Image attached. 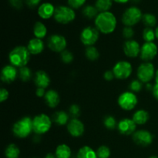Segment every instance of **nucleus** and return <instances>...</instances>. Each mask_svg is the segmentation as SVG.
<instances>
[{
    "mask_svg": "<svg viewBox=\"0 0 158 158\" xmlns=\"http://www.w3.org/2000/svg\"><path fill=\"white\" fill-rule=\"evenodd\" d=\"M155 82L157 84H158V69L156 71V74H155Z\"/></svg>",
    "mask_w": 158,
    "mask_h": 158,
    "instance_id": "obj_50",
    "label": "nucleus"
},
{
    "mask_svg": "<svg viewBox=\"0 0 158 158\" xmlns=\"http://www.w3.org/2000/svg\"><path fill=\"white\" fill-rule=\"evenodd\" d=\"M157 46L154 42H151V43L145 42L140 48V58L144 62H151L157 56Z\"/></svg>",
    "mask_w": 158,
    "mask_h": 158,
    "instance_id": "obj_12",
    "label": "nucleus"
},
{
    "mask_svg": "<svg viewBox=\"0 0 158 158\" xmlns=\"http://www.w3.org/2000/svg\"><path fill=\"white\" fill-rule=\"evenodd\" d=\"M56 7L50 2H43L40 4V6L38 7V12L39 16L43 19H49L54 16L55 13Z\"/></svg>",
    "mask_w": 158,
    "mask_h": 158,
    "instance_id": "obj_18",
    "label": "nucleus"
},
{
    "mask_svg": "<svg viewBox=\"0 0 158 158\" xmlns=\"http://www.w3.org/2000/svg\"><path fill=\"white\" fill-rule=\"evenodd\" d=\"M46 91H45L44 88L37 87L36 90H35V95L38 97H44L46 95Z\"/></svg>",
    "mask_w": 158,
    "mask_h": 158,
    "instance_id": "obj_45",
    "label": "nucleus"
},
{
    "mask_svg": "<svg viewBox=\"0 0 158 158\" xmlns=\"http://www.w3.org/2000/svg\"><path fill=\"white\" fill-rule=\"evenodd\" d=\"M84 125L78 118L72 119L67 124V131L73 137H80L84 133Z\"/></svg>",
    "mask_w": 158,
    "mask_h": 158,
    "instance_id": "obj_16",
    "label": "nucleus"
},
{
    "mask_svg": "<svg viewBox=\"0 0 158 158\" xmlns=\"http://www.w3.org/2000/svg\"><path fill=\"white\" fill-rule=\"evenodd\" d=\"M140 48L139 43L136 40H127L123 44V52L125 55L130 58H136L140 53Z\"/></svg>",
    "mask_w": 158,
    "mask_h": 158,
    "instance_id": "obj_14",
    "label": "nucleus"
},
{
    "mask_svg": "<svg viewBox=\"0 0 158 158\" xmlns=\"http://www.w3.org/2000/svg\"><path fill=\"white\" fill-rule=\"evenodd\" d=\"M80 107L77 104H72L69 108V115L72 117V119L78 118L80 115Z\"/></svg>",
    "mask_w": 158,
    "mask_h": 158,
    "instance_id": "obj_38",
    "label": "nucleus"
},
{
    "mask_svg": "<svg viewBox=\"0 0 158 158\" xmlns=\"http://www.w3.org/2000/svg\"><path fill=\"white\" fill-rule=\"evenodd\" d=\"M97 154L98 158H109L110 157V149L107 146L102 145L97 150Z\"/></svg>",
    "mask_w": 158,
    "mask_h": 158,
    "instance_id": "obj_35",
    "label": "nucleus"
},
{
    "mask_svg": "<svg viewBox=\"0 0 158 158\" xmlns=\"http://www.w3.org/2000/svg\"><path fill=\"white\" fill-rule=\"evenodd\" d=\"M98 12V9L96 8V6H92V5H86L83 7V10H82V13H83V16L89 19H96V17L99 14Z\"/></svg>",
    "mask_w": 158,
    "mask_h": 158,
    "instance_id": "obj_27",
    "label": "nucleus"
},
{
    "mask_svg": "<svg viewBox=\"0 0 158 158\" xmlns=\"http://www.w3.org/2000/svg\"><path fill=\"white\" fill-rule=\"evenodd\" d=\"M77 158H98L97 152L89 146H83L77 152Z\"/></svg>",
    "mask_w": 158,
    "mask_h": 158,
    "instance_id": "obj_25",
    "label": "nucleus"
},
{
    "mask_svg": "<svg viewBox=\"0 0 158 158\" xmlns=\"http://www.w3.org/2000/svg\"><path fill=\"white\" fill-rule=\"evenodd\" d=\"M149 114L145 110H138L133 115V120L137 125H143L149 120Z\"/></svg>",
    "mask_w": 158,
    "mask_h": 158,
    "instance_id": "obj_22",
    "label": "nucleus"
},
{
    "mask_svg": "<svg viewBox=\"0 0 158 158\" xmlns=\"http://www.w3.org/2000/svg\"><path fill=\"white\" fill-rule=\"evenodd\" d=\"M142 11L137 6H131L123 12L121 17V21L125 26L133 27L142 21L143 18Z\"/></svg>",
    "mask_w": 158,
    "mask_h": 158,
    "instance_id": "obj_4",
    "label": "nucleus"
},
{
    "mask_svg": "<svg viewBox=\"0 0 158 158\" xmlns=\"http://www.w3.org/2000/svg\"><path fill=\"white\" fill-rule=\"evenodd\" d=\"M103 78L106 81H112L114 78H115V76H114V72L113 70H107L103 73Z\"/></svg>",
    "mask_w": 158,
    "mask_h": 158,
    "instance_id": "obj_44",
    "label": "nucleus"
},
{
    "mask_svg": "<svg viewBox=\"0 0 158 158\" xmlns=\"http://www.w3.org/2000/svg\"><path fill=\"white\" fill-rule=\"evenodd\" d=\"M154 135L150 131L145 130L136 131L133 134V140L137 145L147 147L151 145L154 140Z\"/></svg>",
    "mask_w": 158,
    "mask_h": 158,
    "instance_id": "obj_13",
    "label": "nucleus"
},
{
    "mask_svg": "<svg viewBox=\"0 0 158 158\" xmlns=\"http://www.w3.org/2000/svg\"><path fill=\"white\" fill-rule=\"evenodd\" d=\"M19 148L14 143L8 145L7 148L5 150V156L6 158H19Z\"/></svg>",
    "mask_w": 158,
    "mask_h": 158,
    "instance_id": "obj_29",
    "label": "nucleus"
},
{
    "mask_svg": "<svg viewBox=\"0 0 158 158\" xmlns=\"http://www.w3.org/2000/svg\"><path fill=\"white\" fill-rule=\"evenodd\" d=\"M129 88L131 89V92L133 93H139L142 89H143V83L140 80H133L130 83Z\"/></svg>",
    "mask_w": 158,
    "mask_h": 158,
    "instance_id": "obj_36",
    "label": "nucleus"
},
{
    "mask_svg": "<svg viewBox=\"0 0 158 158\" xmlns=\"http://www.w3.org/2000/svg\"><path fill=\"white\" fill-rule=\"evenodd\" d=\"M152 94L154 95V98L158 101V84L155 83V85L154 86V89H153Z\"/></svg>",
    "mask_w": 158,
    "mask_h": 158,
    "instance_id": "obj_46",
    "label": "nucleus"
},
{
    "mask_svg": "<svg viewBox=\"0 0 158 158\" xmlns=\"http://www.w3.org/2000/svg\"><path fill=\"white\" fill-rule=\"evenodd\" d=\"M85 56L90 61H96L100 57V52L95 46H87L85 50Z\"/></svg>",
    "mask_w": 158,
    "mask_h": 158,
    "instance_id": "obj_31",
    "label": "nucleus"
},
{
    "mask_svg": "<svg viewBox=\"0 0 158 158\" xmlns=\"http://www.w3.org/2000/svg\"><path fill=\"white\" fill-rule=\"evenodd\" d=\"M9 2L10 6L15 9H21L23 6V0H9Z\"/></svg>",
    "mask_w": 158,
    "mask_h": 158,
    "instance_id": "obj_41",
    "label": "nucleus"
},
{
    "mask_svg": "<svg viewBox=\"0 0 158 158\" xmlns=\"http://www.w3.org/2000/svg\"><path fill=\"white\" fill-rule=\"evenodd\" d=\"M69 115L63 110H60L56 112L52 116V120L54 123H56L59 126H64L69 123Z\"/></svg>",
    "mask_w": 158,
    "mask_h": 158,
    "instance_id": "obj_23",
    "label": "nucleus"
},
{
    "mask_svg": "<svg viewBox=\"0 0 158 158\" xmlns=\"http://www.w3.org/2000/svg\"><path fill=\"white\" fill-rule=\"evenodd\" d=\"M19 77V71L17 68L12 65H7L2 69L1 80L6 83H11L16 80Z\"/></svg>",
    "mask_w": 158,
    "mask_h": 158,
    "instance_id": "obj_17",
    "label": "nucleus"
},
{
    "mask_svg": "<svg viewBox=\"0 0 158 158\" xmlns=\"http://www.w3.org/2000/svg\"><path fill=\"white\" fill-rule=\"evenodd\" d=\"M117 103L120 107L123 110H132L138 103V99L137 95L131 91L123 92L119 96Z\"/></svg>",
    "mask_w": 158,
    "mask_h": 158,
    "instance_id": "obj_8",
    "label": "nucleus"
},
{
    "mask_svg": "<svg viewBox=\"0 0 158 158\" xmlns=\"http://www.w3.org/2000/svg\"><path fill=\"white\" fill-rule=\"evenodd\" d=\"M86 0H67L69 7L73 9H78L84 6Z\"/></svg>",
    "mask_w": 158,
    "mask_h": 158,
    "instance_id": "obj_39",
    "label": "nucleus"
},
{
    "mask_svg": "<svg viewBox=\"0 0 158 158\" xmlns=\"http://www.w3.org/2000/svg\"><path fill=\"white\" fill-rule=\"evenodd\" d=\"M142 22L146 27L153 28L157 25V20L155 15L152 13H145L143 15Z\"/></svg>",
    "mask_w": 158,
    "mask_h": 158,
    "instance_id": "obj_30",
    "label": "nucleus"
},
{
    "mask_svg": "<svg viewBox=\"0 0 158 158\" xmlns=\"http://www.w3.org/2000/svg\"><path fill=\"white\" fill-rule=\"evenodd\" d=\"M149 158H158V157H157V156H151Z\"/></svg>",
    "mask_w": 158,
    "mask_h": 158,
    "instance_id": "obj_53",
    "label": "nucleus"
},
{
    "mask_svg": "<svg viewBox=\"0 0 158 158\" xmlns=\"http://www.w3.org/2000/svg\"><path fill=\"white\" fill-rule=\"evenodd\" d=\"M32 77V70L27 66L19 68V77L23 82H28Z\"/></svg>",
    "mask_w": 158,
    "mask_h": 158,
    "instance_id": "obj_32",
    "label": "nucleus"
},
{
    "mask_svg": "<svg viewBox=\"0 0 158 158\" xmlns=\"http://www.w3.org/2000/svg\"><path fill=\"white\" fill-rule=\"evenodd\" d=\"M9 93L7 89H5V88H2L0 89V102L1 103H3L4 101L7 100L9 98Z\"/></svg>",
    "mask_w": 158,
    "mask_h": 158,
    "instance_id": "obj_43",
    "label": "nucleus"
},
{
    "mask_svg": "<svg viewBox=\"0 0 158 158\" xmlns=\"http://www.w3.org/2000/svg\"><path fill=\"white\" fill-rule=\"evenodd\" d=\"M114 0H96L95 6L100 12H108L113 6Z\"/></svg>",
    "mask_w": 158,
    "mask_h": 158,
    "instance_id": "obj_28",
    "label": "nucleus"
},
{
    "mask_svg": "<svg viewBox=\"0 0 158 158\" xmlns=\"http://www.w3.org/2000/svg\"><path fill=\"white\" fill-rule=\"evenodd\" d=\"M33 34L35 38L42 40L47 34V28L42 22H36L33 26Z\"/></svg>",
    "mask_w": 158,
    "mask_h": 158,
    "instance_id": "obj_26",
    "label": "nucleus"
},
{
    "mask_svg": "<svg viewBox=\"0 0 158 158\" xmlns=\"http://www.w3.org/2000/svg\"><path fill=\"white\" fill-rule=\"evenodd\" d=\"M55 155L57 158H70L72 155V151L68 145L62 143L56 149Z\"/></svg>",
    "mask_w": 158,
    "mask_h": 158,
    "instance_id": "obj_24",
    "label": "nucleus"
},
{
    "mask_svg": "<svg viewBox=\"0 0 158 158\" xmlns=\"http://www.w3.org/2000/svg\"><path fill=\"white\" fill-rule=\"evenodd\" d=\"M122 35L127 40H131L134 35V30L131 26H125L122 30Z\"/></svg>",
    "mask_w": 158,
    "mask_h": 158,
    "instance_id": "obj_40",
    "label": "nucleus"
},
{
    "mask_svg": "<svg viewBox=\"0 0 158 158\" xmlns=\"http://www.w3.org/2000/svg\"><path fill=\"white\" fill-rule=\"evenodd\" d=\"M33 131L32 119L29 117H24L14 123L12 133L18 138H26Z\"/></svg>",
    "mask_w": 158,
    "mask_h": 158,
    "instance_id": "obj_3",
    "label": "nucleus"
},
{
    "mask_svg": "<svg viewBox=\"0 0 158 158\" xmlns=\"http://www.w3.org/2000/svg\"><path fill=\"white\" fill-rule=\"evenodd\" d=\"M34 83L37 87L46 89L50 83V78L46 72L43 70H39L35 73Z\"/></svg>",
    "mask_w": 158,
    "mask_h": 158,
    "instance_id": "obj_19",
    "label": "nucleus"
},
{
    "mask_svg": "<svg viewBox=\"0 0 158 158\" xmlns=\"http://www.w3.org/2000/svg\"><path fill=\"white\" fill-rule=\"evenodd\" d=\"M143 39L146 43H151L154 42L156 39L155 30L153 29V28L146 27L143 31Z\"/></svg>",
    "mask_w": 158,
    "mask_h": 158,
    "instance_id": "obj_33",
    "label": "nucleus"
},
{
    "mask_svg": "<svg viewBox=\"0 0 158 158\" xmlns=\"http://www.w3.org/2000/svg\"><path fill=\"white\" fill-rule=\"evenodd\" d=\"M56 22L60 24H69L76 18V12L69 6H59L56 7L53 16Z\"/></svg>",
    "mask_w": 158,
    "mask_h": 158,
    "instance_id": "obj_5",
    "label": "nucleus"
},
{
    "mask_svg": "<svg viewBox=\"0 0 158 158\" xmlns=\"http://www.w3.org/2000/svg\"><path fill=\"white\" fill-rule=\"evenodd\" d=\"M51 127L52 120L46 114H39L32 119V129L35 134L42 135L46 134L50 130Z\"/></svg>",
    "mask_w": 158,
    "mask_h": 158,
    "instance_id": "obj_6",
    "label": "nucleus"
},
{
    "mask_svg": "<svg viewBox=\"0 0 158 158\" xmlns=\"http://www.w3.org/2000/svg\"><path fill=\"white\" fill-rule=\"evenodd\" d=\"M115 78L118 80H126L131 77L133 72L132 65L130 62L121 60L114 65L113 68Z\"/></svg>",
    "mask_w": 158,
    "mask_h": 158,
    "instance_id": "obj_10",
    "label": "nucleus"
},
{
    "mask_svg": "<svg viewBox=\"0 0 158 158\" xmlns=\"http://www.w3.org/2000/svg\"><path fill=\"white\" fill-rule=\"evenodd\" d=\"M67 41L63 35L60 34L51 35L47 40V46L49 49L56 52H60L66 50Z\"/></svg>",
    "mask_w": 158,
    "mask_h": 158,
    "instance_id": "obj_11",
    "label": "nucleus"
},
{
    "mask_svg": "<svg viewBox=\"0 0 158 158\" xmlns=\"http://www.w3.org/2000/svg\"><path fill=\"white\" fill-rule=\"evenodd\" d=\"M154 85H152L151 83H146V89L148 91H151L152 92L153 91V89H154Z\"/></svg>",
    "mask_w": 158,
    "mask_h": 158,
    "instance_id": "obj_47",
    "label": "nucleus"
},
{
    "mask_svg": "<svg viewBox=\"0 0 158 158\" xmlns=\"http://www.w3.org/2000/svg\"><path fill=\"white\" fill-rule=\"evenodd\" d=\"M103 125L108 130H114L116 127H117V122L116 120L115 117L111 115L106 116L103 119Z\"/></svg>",
    "mask_w": 158,
    "mask_h": 158,
    "instance_id": "obj_34",
    "label": "nucleus"
},
{
    "mask_svg": "<svg viewBox=\"0 0 158 158\" xmlns=\"http://www.w3.org/2000/svg\"><path fill=\"white\" fill-rule=\"evenodd\" d=\"M60 59L63 61V63H66V64H69L71 63L73 60L74 56L73 54L69 50H64L60 53Z\"/></svg>",
    "mask_w": 158,
    "mask_h": 158,
    "instance_id": "obj_37",
    "label": "nucleus"
},
{
    "mask_svg": "<svg viewBox=\"0 0 158 158\" xmlns=\"http://www.w3.org/2000/svg\"><path fill=\"white\" fill-rule=\"evenodd\" d=\"M155 35H156V38L158 40V26L155 29Z\"/></svg>",
    "mask_w": 158,
    "mask_h": 158,
    "instance_id": "obj_51",
    "label": "nucleus"
},
{
    "mask_svg": "<svg viewBox=\"0 0 158 158\" xmlns=\"http://www.w3.org/2000/svg\"><path fill=\"white\" fill-rule=\"evenodd\" d=\"M27 49L32 55H38L44 50V43L40 39L33 38L28 43Z\"/></svg>",
    "mask_w": 158,
    "mask_h": 158,
    "instance_id": "obj_20",
    "label": "nucleus"
},
{
    "mask_svg": "<svg viewBox=\"0 0 158 158\" xmlns=\"http://www.w3.org/2000/svg\"><path fill=\"white\" fill-rule=\"evenodd\" d=\"M25 2H26V6L28 7L31 8V9H34V8L40 6L41 0H25Z\"/></svg>",
    "mask_w": 158,
    "mask_h": 158,
    "instance_id": "obj_42",
    "label": "nucleus"
},
{
    "mask_svg": "<svg viewBox=\"0 0 158 158\" xmlns=\"http://www.w3.org/2000/svg\"><path fill=\"white\" fill-rule=\"evenodd\" d=\"M115 2L117 3H119V4H125V3L128 2L129 1H131V0H114Z\"/></svg>",
    "mask_w": 158,
    "mask_h": 158,
    "instance_id": "obj_48",
    "label": "nucleus"
},
{
    "mask_svg": "<svg viewBox=\"0 0 158 158\" xmlns=\"http://www.w3.org/2000/svg\"><path fill=\"white\" fill-rule=\"evenodd\" d=\"M131 1L133 2V3H135V4H137L140 2V0H131Z\"/></svg>",
    "mask_w": 158,
    "mask_h": 158,
    "instance_id": "obj_52",
    "label": "nucleus"
},
{
    "mask_svg": "<svg viewBox=\"0 0 158 158\" xmlns=\"http://www.w3.org/2000/svg\"><path fill=\"white\" fill-rule=\"evenodd\" d=\"M155 68L151 62H143L137 68V78L142 83H150L155 77Z\"/></svg>",
    "mask_w": 158,
    "mask_h": 158,
    "instance_id": "obj_7",
    "label": "nucleus"
},
{
    "mask_svg": "<svg viewBox=\"0 0 158 158\" xmlns=\"http://www.w3.org/2000/svg\"><path fill=\"white\" fill-rule=\"evenodd\" d=\"M30 52L27 47L23 46H19L14 48L9 55V60L10 64L15 67L21 68L26 66L30 60Z\"/></svg>",
    "mask_w": 158,
    "mask_h": 158,
    "instance_id": "obj_2",
    "label": "nucleus"
},
{
    "mask_svg": "<svg viewBox=\"0 0 158 158\" xmlns=\"http://www.w3.org/2000/svg\"><path fill=\"white\" fill-rule=\"evenodd\" d=\"M100 32L96 27L87 26L81 31L80 35V41L86 46H92L98 41Z\"/></svg>",
    "mask_w": 158,
    "mask_h": 158,
    "instance_id": "obj_9",
    "label": "nucleus"
},
{
    "mask_svg": "<svg viewBox=\"0 0 158 158\" xmlns=\"http://www.w3.org/2000/svg\"><path fill=\"white\" fill-rule=\"evenodd\" d=\"M44 158H57V157L55 154H52V153H49V154H47L46 156H45Z\"/></svg>",
    "mask_w": 158,
    "mask_h": 158,
    "instance_id": "obj_49",
    "label": "nucleus"
},
{
    "mask_svg": "<svg viewBox=\"0 0 158 158\" xmlns=\"http://www.w3.org/2000/svg\"><path fill=\"white\" fill-rule=\"evenodd\" d=\"M94 23L99 32L103 34H110L114 32L117 25V18L114 14L110 11L99 12Z\"/></svg>",
    "mask_w": 158,
    "mask_h": 158,
    "instance_id": "obj_1",
    "label": "nucleus"
},
{
    "mask_svg": "<svg viewBox=\"0 0 158 158\" xmlns=\"http://www.w3.org/2000/svg\"><path fill=\"white\" fill-rule=\"evenodd\" d=\"M46 105L50 108H55L60 102V97L58 92L54 89H49L46 93L44 97Z\"/></svg>",
    "mask_w": 158,
    "mask_h": 158,
    "instance_id": "obj_21",
    "label": "nucleus"
},
{
    "mask_svg": "<svg viewBox=\"0 0 158 158\" xmlns=\"http://www.w3.org/2000/svg\"><path fill=\"white\" fill-rule=\"evenodd\" d=\"M137 124L133 120V119L124 118L120 120L117 124V129L119 132L123 135H131L134 134L136 131Z\"/></svg>",
    "mask_w": 158,
    "mask_h": 158,
    "instance_id": "obj_15",
    "label": "nucleus"
}]
</instances>
